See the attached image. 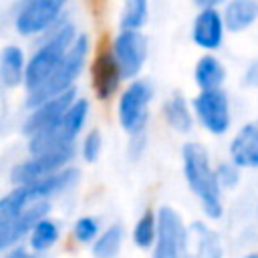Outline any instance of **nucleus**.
Returning <instances> with one entry per match:
<instances>
[{"label":"nucleus","instance_id":"nucleus-17","mask_svg":"<svg viewBox=\"0 0 258 258\" xmlns=\"http://www.w3.org/2000/svg\"><path fill=\"white\" fill-rule=\"evenodd\" d=\"M26 64L28 58L24 56V50L16 44H6L0 54V81L4 89H16L24 85L26 79Z\"/></svg>","mask_w":258,"mask_h":258},{"label":"nucleus","instance_id":"nucleus-25","mask_svg":"<svg viewBox=\"0 0 258 258\" xmlns=\"http://www.w3.org/2000/svg\"><path fill=\"white\" fill-rule=\"evenodd\" d=\"M71 232H73V238L77 244H89L91 246L97 240V236L101 234V222L95 216H81L73 222Z\"/></svg>","mask_w":258,"mask_h":258},{"label":"nucleus","instance_id":"nucleus-29","mask_svg":"<svg viewBox=\"0 0 258 258\" xmlns=\"http://www.w3.org/2000/svg\"><path fill=\"white\" fill-rule=\"evenodd\" d=\"M242 85L248 89H258V58L248 62V67L242 75Z\"/></svg>","mask_w":258,"mask_h":258},{"label":"nucleus","instance_id":"nucleus-15","mask_svg":"<svg viewBox=\"0 0 258 258\" xmlns=\"http://www.w3.org/2000/svg\"><path fill=\"white\" fill-rule=\"evenodd\" d=\"M121 81H125V79H123L121 67H119L115 54L111 52V48L99 52L93 60V91H95L97 99H101V101L111 99L117 93Z\"/></svg>","mask_w":258,"mask_h":258},{"label":"nucleus","instance_id":"nucleus-28","mask_svg":"<svg viewBox=\"0 0 258 258\" xmlns=\"http://www.w3.org/2000/svg\"><path fill=\"white\" fill-rule=\"evenodd\" d=\"M145 147H147V135H145V131L129 135V143H127V157H129V159H133V161H137V159L145 153Z\"/></svg>","mask_w":258,"mask_h":258},{"label":"nucleus","instance_id":"nucleus-27","mask_svg":"<svg viewBox=\"0 0 258 258\" xmlns=\"http://www.w3.org/2000/svg\"><path fill=\"white\" fill-rule=\"evenodd\" d=\"M103 151V135L99 129H91L85 133L81 145H79V153L87 163H95L101 157Z\"/></svg>","mask_w":258,"mask_h":258},{"label":"nucleus","instance_id":"nucleus-14","mask_svg":"<svg viewBox=\"0 0 258 258\" xmlns=\"http://www.w3.org/2000/svg\"><path fill=\"white\" fill-rule=\"evenodd\" d=\"M228 155L242 169H258V117L246 121L230 139Z\"/></svg>","mask_w":258,"mask_h":258},{"label":"nucleus","instance_id":"nucleus-5","mask_svg":"<svg viewBox=\"0 0 258 258\" xmlns=\"http://www.w3.org/2000/svg\"><path fill=\"white\" fill-rule=\"evenodd\" d=\"M153 99L151 83L145 79H133L117 101V119L127 135L141 133L149 121V105Z\"/></svg>","mask_w":258,"mask_h":258},{"label":"nucleus","instance_id":"nucleus-24","mask_svg":"<svg viewBox=\"0 0 258 258\" xmlns=\"http://www.w3.org/2000/svg\"><path fill=\"white\" fill-rule=\"evenodd\" d=\"M149 16V0H123L119 24L121 28H143Z\"/></svg>","mask_w":258,"mask_h":258},{"label":"nucleus","instance_id":"nucleus-3","mask_svg":"<svg viewBox=\"0 0 258 258\" xmlns=\"http://www.w3.org/2000/svg\"><path fill=\"white\" fill-rule=\"evenodd\" d=\"M89 50H91V40L85 32H79L73 46L69 48L67 56L62 58V62L56 67V71L36 89L26 93V107H34L44 99H50L54 95H60L69 89L75 87V81L81 77L87 58H89Z\"/></svg>","mask_w":258,"mask_h":258},{"label":"nucleus","instance_id":"nucleus-23","mask_svg":"<svg viewBox=\"0 0 258 258\" xmlns=\"http://www.w3.org/2000/svg\"><path fill=\"white\" fill-rule=\"evenodd\" d=\"M131 238L139 250H153L157 240V218L153 212H143L137 218V222L133 224Z\"/></svg>","mask_w":258,"mask_h":258},{"label":"nucleus","instance_id":"nucleus-16","mask_svg":"<svg viewBox=\"0 0 258 258\" xmlns=\"http://www.w3.org/2000/svg\"><path fill=\"white\" fill-rule=\"evenodd\" d=\"M222 14L228 32L240 34L258 22V0H226Z\"/></svg>","mask_w":258,"mask_h":258},{"label":"nucleus","instance_id":"nucleus-31","mask_svg":"<svg viewBox=\"0 0 258 258\" xmlns=\"http://www.w3.org/2000/svg\"><path fill=\"white\" fill-rule=\"evenodd\" d=\"M256 218H258V202H256Z\"/></svg>","mask_w":258,"mask_h":258},{"label":"nucleus","instance_id":"nucleus-12","mask_svg":"<svg viewBox=\"0 0 258 258\" xmlns=\"http://www.w3.org/2000/svg\"><path fill=\"white\" fill-rule=\"evenodd\" d=\"M48 214H50V200H42V202L24 206L22 210H18L14 216L6 220H0V250L4 252L10 246L22 242L30 234L32 226Z\"/></svg>","mask_w":258,"mask_h":258},{"label":"nucleus","instance_id":"nucleus-10","mask_svg":"<svg viewBox=\"0 0 258 258\" xmlns=\"http://www.w3.org/2000/svg\"><path fill=\"white\" fill-rule=\"evenodd\" d=\"M111 52L121 67L123 79L133 81L141 73L149 54L147 36L141 32V28H121L111 40Z\"/></svg>","mask_w":258,"mask_h":258},{"label":"nucleus","instance_id":"nucleus-13","mask_svg":"<svg viewBox=\"0 0 258 258\" xmlns=\"http://www.w3.org/2000/svg\"><path fill=\"white\" fill-rule=\"evenodd\" d=\"M226 30L228 28H226L222 10H218V6H206V8H200V12L194 16L189 36L198 48L206 52H214L222 46Z\"/></svg>","mask_w":258,"mask_h":258},{"label":"nucleus","instance_id":"nucleus-21","mask_svg":"<svg viewBox=\"0 0 258 258\" xmlns=\"http://www.w3.org/2000/svg\"><path fill=\"white\" fill-rule=\"evenodd\" d=\"M58 238H60V222L50 216H44L32 226L30 234L26 236V244L30 246L32 252L42 254L48 252L52 246H56Z\"/></svg>","mask_w":258,"mask_h":258},{"label":"nucleus","instance_id":"nucleus-9","mask_svg":"<svg viewBox=\"0 0 258 258\" xmlns=\"http://www.w3.org/2000/svg\"><path fill=\"white\" fill-rule=\"evenodd\" d=\"M198 123L210 135H224L232 125V107L228 93L220 89H200L191 101Z\"/></svg>","mask_w":258,"mask_h":258},{"label":"nucleus","instance_id":"nucleus-2","mask_svg":"<svg viewBox=\"0 0 258 258\" xmlns=\"http://www.w3.org/2000/svg\"><path fill=\"white\" fill-rule=\"evenodd\" d=\"M77 28L71 20L60 18L52 28H48L44 34H40V42L36 50L30 54L28 64H26V79H24V89L26 93L36 91L62 62L67 56L69 48L73 46L77 38Z\"/></svg>","mask_w":258,"mask_h":258},{"label":"nucleus","instance_id":"nucleus-19","mask_svg":"<svg viewBox=\"0 0 258 258\" xmlns=\"http://www.w3.org/2000/svg\"><path fill=\"white\" fill-rule=\"evenodd\" d=\"M189 246H194V254L202 258H220L224 254L222 236L200 220L189 224Z\"/></svg>","mask_w":258,"mask_h":258},{"label":"nucleus","instance_id":"nucleus-8","mask_svg":"<svg viewBox=\"0 0 258 258\" xmlns=\"http://www.w3.org/2000/svg\"><path fill=\"white\" fill-rule=\"evenodd\" d=\"M69 0H22L14 12V30L20 36H40L60 18Z\"/></svg>","mask_w":258,"mask_h":258},{"label":"nucleus","instance_id":"nucleus-11","mask_svg":"<svg viewBox=\"0 0 258 258\" xmlns=\"http://www.w3.org/2000/svg\"><path fill=\"white\" fill-rule=\"evenodd\" d=\"M77 97H79L77 89L73 87V89H69V91L60 93V95H54V97L44 99L38 105L30 107L28 115H26V119L22 123V133L26 137H32V135L48 129L50 125H54L71 109V105L77 101Z\"/></svg>","mask_w":258,"mask_h":258},{"label":"nucleus","instance_id":"nucleus-6","mask_svg":"<svg viewBox=\"0 0 258 258\" xmlns=\"http://www.w3.org/2000/svg\"><path fill=\"white\" fill-rule=\"evenodd\" d=\"M77 153H79V149L75 143L58 147V149H48L42 153H28L26 159L12 165L10 181H12V185H20V183H32L36 179H42V177L71 165V161L77 157Z\"/></svg>","mask_w":258,"mask_h":258},{"label":"nucleus","instance_id":"nucleus-18","mask_svg":"<svg viewBox=\"0 0 258 258\" xmlns=\"http://www.w3.org/2000/svg\"><path fill=\"white\" fill-rule=\"evenodd\" d=\"M194 117H196L194 107L183 97V93L175 91L165 99V103H163V119L175 133H181V135L189 133L194 129Z\"/></svg>","mask_w":258,"mask_h":258},{"label":"nucleus","instance_id":"nucleus-26","mask_svg":"<svg viewBox=\"0 0 258 258\" xmlns=\"http://www.w3.org/2000/svg\"><path fill=\"white\" fill-rule=\"evenodd\" d=\"M216 175H218V181H220L224 191L236 189L242 181V167L236 161L228 159V161H222L216 165Z\"/></svg>","mask_w":258,"mask_h":258},{"label":"nucleus","instance_id":"nucleus-4","mask_svg":"<svg viewBox=\"0 0 258 258\" xmlns=\"http://www.w3.org/2000/svg\"><path fill=\"white\" fill-rule=\"evenodd\" d=\"M91 113V103L85 97H77V101L71 105V109L48 129L28 137L26 149L28 153H42L48 149H58L64 145H73L81 131L87 125Z\"/></svg>","mask_w":258,"mask_h":258},{"label":"nucleus","instance_id":"nucleus-30","mask_svg":"<svg viewBox=\"0 0 258 258\" xmlns=\"http://www.w3.org/2000/svg\"><path fill=\"white\" fill-rule=\"evenodd\" d=\"M198 8H206V6H220V4H224L226 0H191Z\"/></svg>","mask_w":258,"mask_h":258},{"label":"nucleus","instance_id":"nucleus-22","mask_svg":"<svg viewBox=\"0 0 258 258\" xmlns=\"http://www.w3.org/2000/svg\"><path fill=\"white\" fill-rule=\"evenodd\" d=\"M123 238H125V230L121 224H111L105 230H101V234L97 236V240L91 244V254L97 258H111L117 256L121 246H123Z\"/></svg>","mask_w":258,"mask_h":258},{"label":"nucleus","instance_id":"nucleus-20","mask_svg":"<svg viewBox=\"0 0 258 258\" xmlns=\"http://www.w3.org/2000/svg\"><path fill=\"white\" fill-rule=\"evenodd\" d=\"M226 67L212 52L202 54L194 67V83L198 89H220L226 83Z\"/></svg>","mask_w":258,"mask_h":258},{"label":"nucleus","instance_id":"nucleus-7","mask_svg":"<svg viewBox=\"0 0 258 258\" xmlns=\"http://www.w3.org/2000/svg\"><path fill=\"white\" fill-rule=\"evenodd\" d=\"M155 218H157V240L151 254L155 258L183 256L189 246V226L183 222L181 214L171 206H159Z\"/></svg>","mask_w":258,"mask_h":258},{"label":"nucleus","instance_id":"nucleus-1","mask_svg":"<svg viewBox=\"0 0 258 258\" xmlns=\"http://www.w3.org/2000/svg\"><path fill=\"white\" fill-rule=\"evenodd\" d=\"M183 179L202 206L208 220H220L224 216V189L218 181L216 167L212 165L208 149L198 141H187L181 147Z\"/></svg>","mask_w":258,"mask_h":258}]
</instances>
